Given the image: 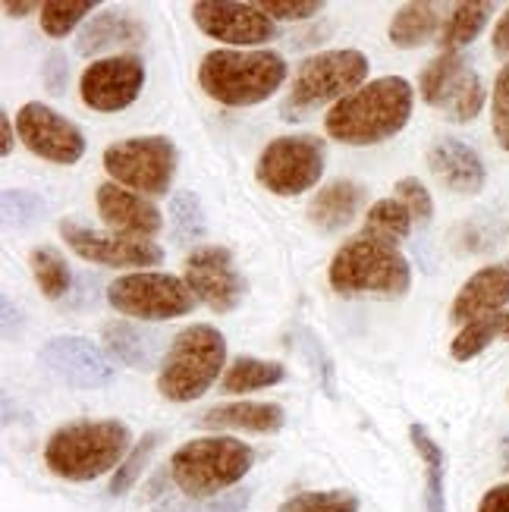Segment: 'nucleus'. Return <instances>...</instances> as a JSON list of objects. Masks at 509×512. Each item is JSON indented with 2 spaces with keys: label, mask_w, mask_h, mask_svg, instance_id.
Wrapping results in <instances>:
<instances>
[{
  "label": "nucleus",
  "mask_w": 509,
  "mask_h": 512,
  "mask_svg": "<svg viewBox=\"0 0 509 512\" xmlns=\"http://www.w3.org/2000/svg\"><path fill=\"white\" fill-rule=\"evenodd\" d=\"M415 92L403 76H381L365 82L359 92L346 95L334 104L324 117V129L330 139L352 148L381 145L393 139L396 132L412 117Z\"/></svg>",
  "instance_id": "1"
},
{
  "label": "nucleus",
  "mask_w": 509,
  "mask_h": 512,
  "mask_svg": "<svg viewBox=\"0 0 509 512\" xmlns=\"http://www.w3.org/2000/svg\"><path fill=\"white\" fill-rule=\"evenodd\" d=\"M132 434L123 421H73L57 428L44 443V465L63 481H95L117 472L129 456Z\"/></svg>",
  "instance_id": "2"
},
{
  "label": "nucleus",
  "mask_w": 509,
  "mask_h": 512,
  "mask_svg": "<svg viewBox=\"0 0 509 512\" xmlns=\"http://www.w3.org/2000/svg\"><path fill=\"white\" fill-rule=\"evenodd\" d=\"M286 82V60L277 51H239L217 48L198 63V85L202 92L227 107H252L268 101Z\"/></svg>",
  "instance_id": "3"
},
{
  "label": "nucleus",
  "mask_w": 509,
  "mask_h": 512,
  "mask_svg": "<svg viewBox=\"0 0 509 512\" xmlns=\"http://www.w3.org/2000/svg\"><path fill=\"white\" fill-rule=\"evenodd\" d=\"M255 450L236 437H198L170 456V478L189 500H214L252 472Z\"/></svg>",
  "instance_id": "4"
},
{
  "label": "nucleus",
  "mask_w": 509,
  "mask_h": 512,
  "mask_svg": "<svg viewBox=\"0 0 509 512\" xmlns=\"http://www.w3.org/2000/svg\"><path fill=\"white\" fill-rule=\"evenodd\" d=\"M327 280L340 296H406L412 286V267L396 246L365 233L346 239L327 267Z\"/></svg>",
  "instance_id": "5"
},
{
  "label": "nucleus",
  "mask_w": 509,
  "mask_h": 512,
  "mask_svg": "<svg viewBox=\"0 0 509 512\" xmlns=\"http://www.w3.org/2000/svg\"><path fill=\"white\" fill-rule=\"evenodd\" d=\"M227 340L211 324H189L173 337L161 359L158 393L170 403H192L205 396L224 371Z\"/></svg>",
  "instance_id": "6"
},
{
  "label": "nucleus",
  "mask_w": 509,
  "mask_h": 512,
  "mask_svg": "<svg viewBox=\"0 0 509 512\" xmlns=\"http://www.w3.org/2000/svg\"><path fill=\"white\" fill-rule=\"evenodd\" d=\"M371 63L362 51L356 48H340V51H321L305 57L296 73H293V88L283 101V120H305L308 114L340 104L346 95L359 92L368 82Z\"/></svg>",
  "instance_id": "7"
},
{
  "label": "nucleus",
  "mask_w": 509,
  "mask_h": 512,
  "mask_svg": "<svg viewBox=\"0 0 509 512\" xmlns=\"http://www.w3.org/2000/svg\"><path fill=\"white\" fill-rule=\"evenodd\" d=\"M180 154L167 136H139L123 139L104 148V170L110 183L145 198H161L170 192Z\"/></svg>",
  "instance_id": "8"
},
{
  "label": "nucleus",
  "mask_w": 509,
  "mask_h": 512,
  "mask_svg": "<svg viewBox=\"0 0 509 512\" xmlns=\"http://www.w3.org/2000/svg\"><path fill=\"white\" fill-rule=\"evenodd\" d=\"M107 302L114 311L136 321H170L183 318L195 308V296L183 277L161 274V271H139L123 274L107 286Z\"/></svg>",
  "instance_id": "9"
},
{
  "label": "nucleus",
  "mask_w": 509,
  "mask_h": 512,
  "mask_svg": "<svg viewBox=\"0 0 509 512\" xmlns=\"http://www.w3.org/2000/svg\"><path fill=\"white\" fill-rule=\"evenodd\" d=\"M321 176L324 145L315 136H280L264 145L255 164V180L280 198H293L315 189Z\"/></svg>",
  "instance_id": "10"
},
{
  "label": "nucleus",
  "mask_w": 509,
  "mask_h": 512,
  "mask_svg": "<svg viewBox=\"0 0 509 512\" xmlns=\"http://www.w3.org/2000/svg\"><path fill=\"white\" fill-rule=\"evenodd\" d=\"M418 92L450 123H469L484 107V82L462 54L440 51L418 79Z\"/></svg>",
  "instance_id": "11"
},
{
  "label": "nucleus",
  "mask_w": 509,
  "mask_h": 512,
  "mask_svg": "<svg viewBox=\"0 0 509 512\" xmlns=\"http://www.w3.org/2000/svg\"><path fill=\"white\" fill-rule=\"evenodd\" d=\"M145 85V63L136 54H114L92 60L79 76V98L98 114H117L139 98Z\"/></svg>",
  "instance_id": "12"
},
{
  "label": "nucleus",
  "mask_w": 509,
  "mask_h": 512,
  "mask_svg": "<svg viewBox=\"0 0 509 512\" xmlns=\"http://www.w3.org/2000/svg\"><path fill=\"white\" fill-rule=\"evenodd\" d=\"M19 142L26 145L35 158L51 164H76L85 154V136L76 123H70L54 107L29 101L16 114Z\"/></svg>",
  "instance_id": "13"
},
{
  "label": "nucleus",
  "mask_w": 509,
  "mask_h": 512,
  "mask_svg": "<svg viewBox=\"0 0 509 512\" xmlns=\"http://www.w3.org/2000/svg\"><path fill=\"white\" fill-rule=\"evenodd\" d=\"M183 280L192 289V296L217 315H230L246 296V280L239 277L233 255L224 246L195 249L183 264Z\"/></svg>",
  "instance_id": "14"
},
{
  "label": "nucleus",
  "mask_w": 509,
  "mask_h": 512,
  "mask_svg": "<svg viewBox=\"0 0 509 512\" xmlns=\"http://www.w3.org/2000/svg\"><path fill=\"white\" fill-rule=\"evenodd\" d=\"M192 22L208 38L224 41L230 48H255L277 35V26L268 13H261L258 4H230V0H198L192 4ZM258 51V48H255Z\"/></svg>",
  "instance_id": "15"
},
{
  "label": "nucleus",
  "mask_w": 509,
  "mask_h": 512,
  "mask_svg": "<svg viewBox=\"0 0 509 512\" xmlns=\"http://www.w3.org/2000/svg\"><path fill=\"white\" fill-rule=\"evenodd\" d=\"M60 236L82 261L104 264V267H158L164 261V249L158 242L88 230L79 227L76 220H60Z\"/></svg>",
  "instance_id": "16"
},
{
  "label": "nucleus",
  "mask_w": 509,
  "mask_h": 512,
  "mask_svg": "<svg viewBox=\"0 0 509 512\" xmlns=\"http://www.w3.org/2000/svg\"><path fill=\"white\" fill-rule=\"evenodd\" d=\"M41 362L57 374L60 381L82 387V390H95L107 387L117 377V368L110 365L101 346H95L85 337H54L44 343L41 349Z\"/></svg>",
  "instance_id": "17"
},
{
  "label": "nucleus",
  "mask_w": 509,
  "mask_h": 512,
  "mask_svg": "<svg viewBox=\"0 0 509 512\" xmlns=\"http://www.w3.org/2000/svg\"><path fill=\"white\" fill-rule=\"evenodd\" d=\"M95 205L101 220L110 227V233H120L129 239H154L164 230V214L151 198L129 192L117 183H101L95 189Z\"/></svg>",
  "instance_id": "18"
},
{
  "label": "nucleus",
  "mask_w": 509,
  "mask_h": 512,
  "mask_svg": "<svg viewBox=\"0 0 509 512\" xmlns=\"http://www.w3.org/2000/svg\"><path fill=\"white\" fill-rule=\"evenodd\" d=\"M509 302V264H488L475 271L450 305V321L466 327L472 321L500 315V308Z\"/></svg>",
  "instance_id": "19"
},
{
  "label": "nucleus",
  "mask_w": 509,
  "mask_h": 512,
  "mask_svg": "<svg viewBox=\"0 0 509 512\" xmlns=\"http://www.w3.org/2000/svg\"><path fill=\"white\" fill-rule=\"evenodd\" d=\"M428 170L437 176L440 186H447L456 195H478L488 183V170H484L475 148L459 139H437L428 148Z\"/></svg>",
  "instance_id": "20"
},
{
  "label": "nucleus",
  "mask_w": 509,
  "mask_h": 512,
  "mask_svg": "<svg viewBox=\"0 0 509 512\" xmlns=\"http://www.w3.org/2000/svg\"><path fill=\"white\" fill-rule=\"evenodd\" d=\"M368 189L352 180H330L308 202V224L321 233H340L365 208Z\"/></svg>",
  "instance_id": "21"
},
{
  "label": "nucleus",
  "mask_w": 509,
  "mask_h": 512,
  "mask_svg": "<svg viewBox=\"0 0 509 512\" xmlns=\"http://www.w3.org/2000/svg\"><path fill=\"white\" fill-rule=\"evenodd\" d=\"M142 41H145V26L136 16L120 10H104L79 29L76 51L82 57H98L117 48H139Z\"/></svg>",
  "instance_id": "22"
},
{
  "label": "nucleus",
  "mask_w": 509,
  "mask_h": 512,
  "mask_svg": "<svg viewBox=\"0 0 509 512\" xmlns=\"http://www.w3.org/2000/svg\"><path fill=\"white\" fill-rule=\"evenodd\" d=\"M198 425L208 431H249V434H277L286 425V412L277 403H224L208 409Z\"/></svg>",
  "instance_id": "23"
},
{
  "label": "nucleus",
  "mask_w": 509,
  "mask_h": 512,
  "mask_svg": "<svg viewBox=\"0 0 509 512\" xmlns=\"http://www.w3.org/2000/svg\"><path fill=\"white\" fill-rule=\"evenodd\" d=\"M101 340L117 362H123L126 368H136V371H151L158 365L161 343H164L161 333H154L142 324H132V321L104 324Z\"/></svg>",
  "instance_id": "24"
},
{
  "label": "nucleus",
  "mask_w": 509,
  "mask_h": 512,
  "mask_svg": "<svg viewBox=\"0 0 509 512\" xmlns=\"http://www.w3.org/2000/svg\"><path fill=\"white\" fill-rule=\"evenodd\" d=\"M440 26V16H437V7L434 4H403L400 10L393 13L390 19V41L396 48L403 51H412V48H422L434 38Z\"/></svg>",
  "instance_id": "25"
},
{
  "label": "nucleus",
  "mask_w": 509,
  "mask_h": 512,
  "mask_svg": "<svg viewBox=\"0 0 509 512\" xmlns=\"http://www.w3.org/2000/svg\"><path fill=\"white\" fill-rule=\"evenodd\" d=\"M409 437H412V447H415L418 459L425 462V478H428L425 506H428V512H447V494H444V465H447V459H444V450H440V443L422 425H412Z\"/></svg>",
  "instance_id": "26"
},
{
  "label": "nucleus",
  "mask_w": 509,
  "mask_h": 512,
  "mask_svg": "<svg viewBox=\"0 0 509 512\" xmlns=\"http://www.w3.org/2000/svg\"><path fill=\"white\" fill-rule=\"evenodd\" d=\"M494 13V4H475V0H469V4H456L444 32H440V51L444 54H459L466 44H472L484 26H488V19Z\"/></svg>",
  "instance_id": "27"
},
{
  "label": "nucleus",
  "mask_w": 509,
  "mask_h": 512,
  "mask_svg": "<svg viewBox=\"0 0 509 512\" xmlns=\"http://www.w3.org/2000/svg\"><path fill=\"white\" fill-rule=\"evenodd\" d=\"M280 381H286V368L280 362L239 355L224 371V377H220V387H224V393H252V390H268Z\"/></svg>",
  "instance_id": "28"
},
{
  "label": "nucleus",
  "mask_w": 509,
  "mask_h": 512,
  "mask_svg": "<svg viewBox=\"0 0 509 512\" xmlns=\"http://www.w3.org/2000/svg\"><path fill=\"white\" fill-rule=\"evenodd\" d=\"M412 230V214L406 211V205L400 198H381L374 202L365 214L362 233L371 239H381L387 246H400V242L409 236Z\"/></svg>",
  "instance_id": "29"
},
{
  "label": "nucleus",
  "mask_w": 509,
  "mask_h": 512,
  "mask_svg": "<svg viewBox=\"0 0 509 512\" xmlns=\"http://www.w3.org/2000/svg\"><path fill=\"white\" fill-rule=\"evenodd\" d=\"M29 267H32V277L38 283V289L44 293V299H63L70 293V283H73V274H70V264L63 261V255L57 249H32L29 255Z\"/></svg>",
  "instance_id": "30"
},
{
  "label": "nucleus",
  "mask_w": 509,
  "mask_h": 512,
  "mask_svg": "<svg viewBox=\"0 0 509 512\" xmlns=\"http://www.w3.org/2000/svg\"><path fill=\"white\" fill-rule=\"evenodd\" d=\"M503 321H506V315L500 311V315H491V318H481V321L466 324L453 337L450 355H453L456 362H472L475 355H481L484 349H488L497 340V333H503Z\"/></svg>",
  "instance_id": "31"
},
{
  "label": "nucleus",
  "mask_w": 509,
  "mask_h": 512,
  "mask_svg": "<svg viewBox=\"0 0 509 512\" xmlns=\"http://www.w3.org/2000/svg\"><path fill=\"white\" fill-rule=\"evenodd\" d=\"M95 0H48V4H41V29L44 35L51 38H66L79 22L95 13Z\"/></svg>",
  "instance_id": "32"
},
{
  "label": "nucleus",
  "mask_w": 509,
  "mask_h": 512,
  "mask_svg": "<svg viewBox=\"0 0 509 512\" xmlns=\"http://www.w3.org/2000/svg\"><path fill=\"white\" fill-rule=\"evenodd\" d=\"M170 224H173V236L180 242H198L205 236L208 224H205V211L195 192L183 189L170 198Z\"/></svg>",
  "instance_id": "33"
},
{
  "label": "nucleus",
  "mask_w": 509,
  "mask_h": 512,
  "mask_svg": "<svg viewBox=\"0 0 509 512\" xmlns=\"http://www.w3.org/2000/svg\"><path fill=\"white\" fill-rule=\"evenodd\" d=\"M359 497L352 491H302L283 500L277 512H359Z\"/></svg>",
  "instance_id": "34"
},
{
  "label": "nucleus",
  "mask_w": 509,
  "mask_h": 512,
  "mask_svg": "<svg viewBox=\"0 0 509 512\" xmlns=\"http://www.w3.org/2000/svg\"><path fill=\"white\" fill-rule=\"evenodd\" d=\"M158 443H161V434H158V431H151V434H145V437L136 443V447L129 450V456L120 462V469L114 472V478H110V497H123V494H129V487L142 478L148 459L154 456V450H158Z\"/></svg>",
  "instance_id": "35"
},
{
  "label": "nucleus",
  "mask_w": 509,
  "mask_h": 512,
  "mask_svg": "<svg viewBox=\"0 0 509 512\" xmlns=\"http://www.w3.org/2000/svg\"><path fill=\"white\" fill-rule=\"evenodd\" d=\"M396 198L406 205V211L412 214V224H431L434 217V202H431V192L415 180V176H403L400 183H396Z\"/></svg>",
  "instance_id": "36"
},
{
  "label": "nucleus",
  "mask_w": 509,
  "mask_h": 512,
  "mask_svg": "<svg viewBox=\"0 0 509 512\" xmlns=\"http://www.w3.org/2000/svg\"><path fill=\"white\" fill-rule=\"evenodd\" d=\"M491 129L503 151H509V63L497 73L494 98H491Z\"/></svg>",
  "instance_id": "37"
},
{
  "label": "nucleus",
  "mask_w": 509,
  "mask_h": 512,
  "mask_svg": "<svg viewBox=\"0 0 509 512\" xmlns=\"http://www.w3.org/2000/svg\"><path fill=\"white\" fill-rule=\"evenodd\" d=\"M44 214V202L32 192H22V189H4V217L7 224L16 227H26L32 220H38Z\"/></svg>",
  "instance_id": "38"
},
{
  "label": "nucleus",
  "mask_w": 509,
  "mask_h": 512,
  "mask_svg": "<svg viewBox=\"0 0 509 512\" xmlns=\"http://www.w3.org/2000/svg\"><path fill=\"white\" fill-rule=\"evenodd\" d=\"M261 13H268L271 19L283 22H299V19H312L324 10V0H258Z\"/></svg>",
  "instance_id": "39"
},
{
  "label": "nucleus",
  "mask_w": 509,
  "mask_h": 512,
  "mask_svg": "<svg viewBox=\"0 0 509 512\" xmlns=\"http://www.w3.org/2000/svg\"><path fill=\"white\" fill-rule=\"evenodd\" d=\"M41 82L48 85V92H54V95H63L66 82H70V63H66V57H63L60 51H54L48 60H44Z\"/></svg>",
  "instance_id": "40"
},
{
  "label": "nucleus",
  "mask_w": 509,
  "mask_h": 512,
  "mask_svg": "<svg viewBox=\"0 0 509 512\" xmlns=\"http://www.w3.org/2000/svg\"><path fill=\"white\" fill-rule=\"evenodd\" d=\"M249 500H252L249 487H233V491L208 500V506H202V512H246Z\"/></svg>",
  "instance_id": "41"
},
{
  "label": "nucleus",
  "mask_w": 509,
  "mask_h": 512,
  "mask_svg": "<svg viewBox=\"0 0 509 512\" xmlns=\"http://www.w3.org/2000/svg\"><path fill=\"white\" fill-rule=\"evenodd\" d=\"M478 512H509V484H497L481 497Z\"/></svg>",
  "instance_id": "42"
},
{
  "label": "nucleus",
  "mask_w": 509,
  "mask_h": 512,
  "mask_svg": "<svg viewBox=\"0 0 509 512\" xmlns=\"http://www.w3.org/2000/svg\"><path fill=\"white\" fill-rule=\"evenodd\" d=\"M491 44H494V54H497V57H509V7H506L503 16L497 19Z\"/></svg>",
  "instance_id": "43"
},
{
  "label": "nucleus",
  "mask_w": 509,
  "mask_h": 512,
  "mask_svg": "<svg viewBox=\"0 0 509 512\" xmlns=\"http://www.w3.org/2000/svg\"><path fill=\"white\" fill-rule=\"evenodd\" d=\"M154 512H202V509H195L186 494H167V497L158 500Z\"/></svg>",
  "instance_id": "44"
},
{
  "label": "nucleus",
  "mask_w": 509,
  "mask_h": 512,
  "mask_svg": "<svg viewBox=\"0 0 509 512\" xmlns=\"http://www.w3.org/2000/svg\"><path fill=\"white\" fill-rule=\"evenodd\" d=\"M4 13L10 19H22L29 13H41V4H35V0H4Z\"/></svg>",
  "instance_id": "45"
},
{
  "label": "nucleus",
  "mask_w": 509,
  "mask_h": 512,
  "mask_svg": "<svg viewBox=\"0 0 509 512\" xmlns=\"http://www.w3.org/2000/svg\"><path fill=\"white\" fill-rule=\"evenodd\" d=\"M0 139H4V145H0V151H4V158L13 151V120L7 114H0Z\"/></svg>",
  "instance_id": "46"
},
{
  "label": "nucleus",
  "mask_w": 509,
  "mask_h": 512,
  "mask_svg": "<svg viewBox=\"0 0 509 512\" xmlns=\"http://www.w3.org/2000/svg\"><path fill=\"white\" fill-rule=\"evenodd\" d=\"M503 337L509 340V311H506V321H503Z\"/></svg>",
  "instance_id": "47"
}]
</instances>
